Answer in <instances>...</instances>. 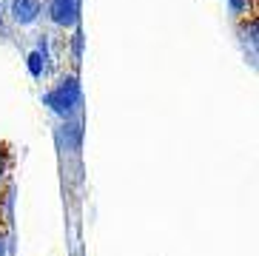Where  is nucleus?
<instances>
[{"label":"nucleus","mask_w":259,"mask_h":256,"mask_svg":"<svg viewBox=\"0 0 259 256\" xmlns=\"http://www.w3.org/2000/svg\"><path fill=\"white\" fill-rule=\"evenodd\" d=\"M6 168H9V154H6V145H0V182L6 177Z\"/></svg>","instance_id":"4"},{"label":"nucleus","mask_w":259,"mask_h":256,"mask_svg":"<svg viewBox=\"0 0 259 256\" xmlns=\"http://www.w3.org/2000/svg\"><path fill=\"white\" fill-rule=\"evenodd\" d=\"M12 15L17 23H31L40 15V0H12Z\"/></svg>","instance_id":"3"},{"label":"nucleus","mask_w":259,"mask_h":256,"mask_svg":"<svg viewBox=\"0 0 259 256\" xmlns=\"http://www.w3.org/2000/svg\"><path fill=\"white\" fill-rule=\"evenodd\" d=\"M80 15V0H52V17L60 26H74Z\"/></svg>","instance_id":"2"},{"label":"nucleus","mask_w":259,"mask_h":256,"mask_svg":"<svg viewBox=\"0 0 259 256\" xmlns=\"http://www.w3.org/2000/svg\"><path fill=\"white\" fill-rule=\"evenodd\" d=\"M46 103L54 108V111L69 114L71 108L77 106V86H74V80H66L63 86H57V89L46 97Z\"/></svg>","instance_id":"1"},{"label":"nucleus","mask_w":259,"mask_h":256,"mask_svg":"<svg viewBox=\"0 0 259 256\" xmlns=\"http://www.w3.org/2000/svg\"><path fill=\"white\" fill-rule=\"evenodd\" d=\"M6 248H9V239L6 234H0V256H6Z\"/></svg>","instance_id":"5"}]
</instances>
